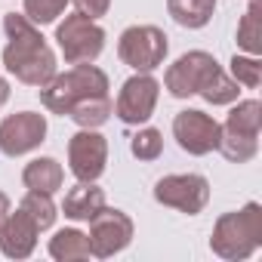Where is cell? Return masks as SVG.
I'll use <instances>...</instances> for the list:
<instances>
[{"label":"cell","mask_w":262,"mask_h":262,"mask_svg":"<svg viewBox=\"0 0 262 262\" xmlns=\"http://www.w3.org/2000/svg\"><path fill=\"white\" fill-rule=\"evenodd\" d=\"M4 31L10 37L7 47H4V65H7V71L16 74V80H22L28 86L50 83L56 77L59 65H56V53L43 40V34L37 31V25L28 16L7 13L4 16Z\"/></svg>","instance_id":"1"},{"label":"cell","mask_w":262,"mask_h":262,"mask_svg":"<svg viewBox=\"0 0 262 262\" xmlns=\"http://www.w3.org/2000/svg\"><path fill=\"white\" fill-rule=\"evenodd\" d=\"M262 247V207L256 201L244 204L234 213H222L213 225L210 250L225 262L250 259Z\"/></svg>","instance_id":"2"},{"label":"cell","mask_w":262,"mask_h":262,"mask_svg":"<svg viewBox=\"0 0 262 262\" xmlns=\"http://www.w3.org/2000/svg\"><path fill=\"white\" fill-rule=\"evenodd\" d=\"M40 90V102L53 111V114H68V108L80 99H90V96H102L108 93V74L102 68H96L93 62H80L74 68H68L65 74L56 71V77Z\"/></svg>","instance_id":"3"},{"label":"cell","mask_w":262,"mask_h":262,"mask_svg":"<svg viewBox=\"0 0 262 262\" xmlns=\"http://www.w3.org/2000/svg\"><path fill=\"white\" fill-rule=\"evenodd\" d=\"M170 50L167 34L158 25H129L117 40V56L133 71H155L164 65Z\"/></svg>","instance_id":"4"},{"label":"cell","mask_w":262,"mask_h":262,"mask_svg":"<svg viewBox=\"0 0 262 262\" xmlns=\"http://www.w3.org/2000/svg\"><path fill=\"white\" fill-rule=\"evenodd\" d=\"M56 40H59V50H62V56H65L68 65L96 62L99 53L105 50V31H102V25H96V19H86L80 13L65 16V22L56 28Z\"/></svg>","instance_id":"5"},{"label":"cell","mask_w":262,"mask_h":262,"mask_svg":"<svg viewBox=\"0 0 262 262\" xmlns=\"http://www.w3.org/2000/svg\"><path fill=\"white\" fill-rule=\"evenodd\" d=\"M90 250L96 259H111L117 253H123L133 241V219L123 210L114 207H102L93 219H90Z\"/></svg>","instance_id":"6"},{"label":"cell","mask_w":262,"mask_h":262,"mask_svg":"<svg viewBox=\"0 0 262 262\" xmlns=\"http://www.w3.org/2000/svg\"><path fill=\"white\" fill-rule=\"evenodd\" d=\"M155 201L185 216H198L210 204V182L198 173H173L155 185Z\"/></svg>","instance_id":"7"},{"label":"cell","mask_w":262,"mask_h":262,"mask_svg":"<svg viewBox=\"0 0 262 262\" xmlns=\"http://www.w3.org/2000/svg\"><path fill=\"white\" fill-rule=\"evenodd\" d=\"M158 96H161V83L151 77V71H136L129 80H123V86L117 93V102H114V114L123 123L139 126L155 114Z\"/></svg>","instance_id":"8"},{"label":"cell","mask_w":262,"mask_h":262,"mask_svg":"<svg viewBox=\"0 0 262 262\" xmlns=\"http://www.w3.org/2000/svg\"><path fill=\"white\" fill-rule=\"evenodd\" d=\"M47 142V117L37 111H19L0 120V151L7 158H22Z\"/></svg>","instance_id":"9"},{"label":"cell","mask_w":262,"mask_h":262,"mask_svg":"<svg viewBox=\"0 0 262 262\" xmlns=\"http://www.w3.org/2000/svg\"><path fill=\"white\" fill-rule=\"evenodd\" d=\"M219 133H222V123L213 120L210 114L198 111V108H185L173 117V136L179 142L182 151L201 158L219 148Z\"/></svg>","instance_id":"10"},{"label":"cell","mask_w":262,"mask_h":262,"mask_svg":"<svg viewBox=\"0 0 262 262\" xmlns=\"http://www.w3.org/2000/svg\"><path fill=\"white\" fill-rule=\"evenodd\" d=\"M216 68H219V62H216L210 53H204V50H191V53L179 56V59L167 68V74H164V86H167V93H170L173 99L198 96L201 83H204Z\"/></svg>","instance_id":"11"},{"label":"cell","mask_w":262,"mask_h":262,"mask_svg":"<svg viewBox=\"0 0 262 262\" xmlns=\"http://www.w3.org/2000/svg\"><path fill=\"white\" fill-rule=\"evenodd\" d=\"M108 164V142L96 129H80L68 139V167L77 182H96Z\"/></svg>","instance_id":"12"},{"label":"cell","mask_w":262,"mask_h":262,"mask_svg":"<svg viewBox=\"0 0 262 262\" xmlns=\"http://www.w3.org/2000/svg\"><path fill=\"white\" fill-rule=\"evenodd\" d=\"M40 228L31 222V216L25 210H10V216L0 225V253L10 259H28L37 247Z\"/></svg>","instance_id":"13"},{"label":"cell","mask_w":262,"mask_h":262,"mask_svg":"<svg viewBox=\"0 0 262 262\" xmlns=\"http://www.w3.org/2000/svg\"><path fill=\"white\" fill-rule=\"evenodd\" d=\"M102 207H105V191L93 182H77L62 201V213L74 222H90Z\"/></svg>","instance_id":"14"},{"label":"cell","mask_w":262,"mask_h":262,"mask_svg":"<svg viewBox=\"0 0 262 262\" xmlns=\"http://www.w3.org/2000/svg\"><path fill=\"white\" fill-rule=\"evenodd\" d=\"M22 182L31 191H43V194H56L65 182V170L56 158H34L31 164H25L22 170Z\"/></svg>","instance_id":"15"},{"label":"cell","mask_w":262,"mask_h":262,"mask_svg":"<svg viewBox=\"0 0 262 262\" xmlns=\"http://www.w3.org/2000/svg\"><path fill=\"white\" fill-rule=\"evenodd\" d=\"M114 105H111V96L102 93V96H90V99H80L68 108V117L80 126V129H99L108 117H111Z\"/></svg>","instance_id":"16"},{"label":"cell","mask_w":262,"mask_h":262,"mask_svg":"<svg viewBox=\"0 0 262 262\" xmlns=\"http://www.w3.org/2000/svg\"><path fill=\"white\" fill-rule=\"evenodd\" d=\"M50 256L56 262H74V259H93L90 241L77 228H62L50 237Z\"/></svg>","instance_id":"17"},{"label":"cell","mask_w":262,"mask_h":262,"mask_svg":"<svg viewBox=\"0 0 262 262\" xmlns=\"http://www.w3.org/2000/svg\"><path fill=\"white\" fill-rule=\"evenodd\" d=\"M167 13L182 28H204L216 13V0H167Z\"/></svg>","instance_id":"18"},{"label":"cell","mask_w":262,"mask_h":262,"mask_svg":"<svg viewBox=\"0 0 262 262\" xmlns=\"http://www.w3.org/2000/svg\"><path fill=\"white\" fill-rule=\"evenodd\" d=\"M225 155V161L231 164H247L256 158L259 151V136H247V133H237V129H228L222 126V133H219V148Z\"/></svg>","instance_id":"19"},{"label":"cell","mask_w":262,"mask_h":262,"mask_svg":"<svg viewBox=\"0 0 262 262\" xmlns=\"http://www.w3.org/2000/svg\"><path fill=\"white\" fill-rule=\"evenodd\" d=\"M198 96H204V102H210V105H231V102H237L241 90H237V80H234V77H228L222 68H216V71L201 83Z\"/></svg>","instance_id":"20"},{"label":"cell","mask_w":262,"mask_h":262,"mask_svg":"<svg viewBox=\"0 0 262 262\" xmlns=\"http://www.w3.org/2000/svg\"><path fill=\"white\" fill-rule=\"evenodd\" d=\"M222 126L237 129V133H247V136H259V129H262V105H259L256 99L237 102V105L228 111V117H225Z\"/></svg>","instance_id":"21"},{"label":"cell","mask_w":262,"mask_h":262,"mask_svg":"<svg viewBox=\"0 0 262 262\" xmlns=\"http://www.w3.org/2000/svg\"><path fill=\"white\" fill-rule=\"evenodd\" d=\"M19 210H25L28 216H31V222L40 228V231H47V228H53V222H56V204H53V194H43V191H31L28 188V194L22 198V204H19Z\"/></svg>","instance_id":"22"},{"label":"cell","mask_w":262,"mask_h":262,"mask_svg":"<svg viewBox=\"0 0 262 262\" xmlns=\"http://www.w3.org/2000/svg\"><path fill=\"white\" fill-rule=\"evenodd\" d=\"M237 47H244L250 56H259L262 37H259V0H250V10L244 13L237 25Z\"/></svg>","instance_id":"23"},{"label":"cell","mask_w":262,"mask_h":262,"mask_svg":"<svg viewBox=\"0 0 262 262\" xmlns=\"http://www.w3.org/2000/svg\"><path fill=\"white\" fill-rule=\"evenodd\" d=\"M129 151H133V158H139V161H158L164 155V136H161V129H155V126L139 129V133L133 136V142H129Z\"/></svg>","instance_id":"24"},{"label":"cell","mask_w":262,"mask_h":262,"mask_svg":"<svg viewBox=\"0 0 262 262\" xmlns=\"http://www.w3.org/2000/svg\"><path fill=\"white\" fill-rule=\"evenodd\" d=\"M71 4V0H25V16L34 22V25H50V22H56L62 13H65V7Z\"/></svg>","instance_id":"25"},{"label":"cell","mask_w":262,"mask_h":262,"mask_svg":"<svg viewBox=\"0 0 262 262\" xmlns=\"http://www.w3.org/2000/svg\"><path fill=\"white\" fill-rule=\"evenodd\" d=\"M231 77L237 80V86L256 90L262 83V62L256 56H234L231 59Z\"/></svg>","instance_id":"26"},{"label":"cell","mask_w":262,"mask_h":262,"mask_svg":"<svg viewBox=\"0 0 262 262\" xmlns=\"http://www.w3.org/2000/svg\"><path fill=\"white\" fill-rule=\"evenodd\" d=\"M71 4H74L77 13L86 16V19H102V16L111 10V0H71Z\"/></svg>","instance_id":"27"},{"label":"cell","mask_w":262,"mask_h":262,"mask_svg":"<svg viewBox=\"0 0 262 262\" xmlns=\"http://www.w3.org/2000/svg\"><path fill=\"white\" fill-rule=\"evenodd\" d=\"M10 210H13V204H10V198L0 191V225H4V219L10 216Z\"/></svg>","instance_id":"28"},{"label":"cell","mask_w":262,"mask_h":262,"mask_svg":"<svg viewBox=\"0 0 262 262\" xmlns=\"http://www.w3.org/2000/svg\"><path fill=\"white\" fill-rule=\"evenodd\" d=\"M7 99H10V83H7L4 77H0V108L7 105Z\"/></svg>","instance_id":"29"}]
</instances>
